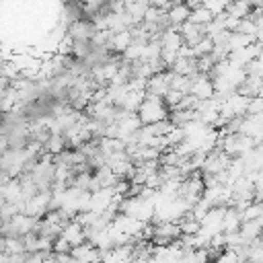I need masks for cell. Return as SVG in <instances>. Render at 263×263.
I'll return each instance as SVG.
<instances>
[{
	"instance_id": "6da1fadb",
	"label": "cell",
	"mask_w": 263,
	"mask_h": 263,
	"mask_svg": "<svg viewBox=\"0 0 263 263\" xmlns=\"http://www.w3.org/2000/svg\"><path fill=\"white\" fill-rule=\"evenodd\" d=\"M138 117L142 119L144 125H154L158 121L168 119V107H166L164 99L146 92V97H144V101L138 109Z\"/></svg>"
},
{
	"instance_id": "7a4b0ae2",
	"label": "cell",
	"mask_w": 263,
	"mask_h": 263,
	"mask_svg": "<svg viewBox=\"0 0 263 263\" xmlns=\"http://www.w3.org/2000/svg\"><path fill=\"white\" fill-rule=\"evenodd\" d=\"M191 95L199 101H208L216 97V88H214V80L208 74H195L191 76Z\"/></svg>"
},
{
	"instance_id": "3957f363",
	"label": "cell",
	"mask_w": 263,
	"mask_h": 263,
	"mask_svg": "<svg viewBox=\"0 0 263 263\" xmlns=\"http://www.w3.org/2000/svg\"><path fill=\"white\" fill-rule=\"evenodd\" d=\"M173 70L171 72H158L154 74L150 80H148V86H146V92L148 95H154V97H160L164 99L166 92L171 90V82H173Z\"/></svg>"
},
{
	"instance_id": "277c9868",
	"label": "cell",
	"mask_w": 263,
	"mask_h": 263,
	"mask_svg": "<svg viewBox=\"0 0 263 263\" xmlns=\"http://www.w3.org/2000/svg\"><path fill=\"white\" fill-rule=\"evenodd\" d=\"M60 236H64V238L72 245V249L78 247V245H82V242H86V230H84V226H82L78 220H70V222H66V224H64V230H62Z\"/></svg>"
},
{
	"instance_id": "5b68a950",
	"label": "cell",
	"mask_w": 263,
	"mask_h": 263,
	"mask_svg": "<svg viewBox=\"0 0 263 263\" xmlns=\"http://www.w3.org/2000/svg\"><path fill=\"white\" fill-rule=\"evenodd\" d=\"M132 45H134V35H132V29L111 33V39H109V49H111V51L125 53V51H127Z\"/></svg>"
},
{
	"instance_id": "8992f818",
	"label": "cell",
	"mask_w": 263,
	"mask_h": 263,
	"mask_svg": "<svg viewBox=\"0 0 263 263\" xmlns=\"http://www.w3.org/2000/svg\"><path fill=\"white\" fill-rule=\"evenodd\" d=\"M168 21H171V27H181V25H185L187 21H189V16H191V8L185 4V2H175L168 10Z\"/></svg>"
},
{
	"instance_id": "52a82bcc",
	"label": "cell",
	"mask_w": 263,
	"mask_h": 263,
	"mask_svg": "<svg viewBox=\"0 0 263 263\" xmlns=\"http://www.w3.org/2000/svg\"><path fill=\"white\" fill-rule=\"evenodd\" d=\"M230 16H234V18H238V21H242V18H249L251 16V12H253V6H251V2L249 0H234L230 6H228V10H226Z\"/></svg>"
},
{
	"instance_id": "ba28073f",
	"label": "cell",
	"mask_w": 263,
	"mask_h": 263,
	"mask_svg": "<svg viewBox=\"0 0 263 263\" xmlns=\"http://www.w3.org/2000/svg\"><path fill=\"white\" fill-rule=\"evenodd\" d=\"M66 146H68V142H66V136H64V134H51L49 140L43 144L45 152H49V154H53V156H60Z\"/></svg>"
},
{
	"instance_id": "9c48e42d",
	"label": "cell",
	"mask_w": 263,
	"mask_h": 263,
	"mask_svg": "<svg viewBox=\"0 0 263 263\" xmlns=\"http://www.w3.org/2000/svg\"><path fill=\"white\" fill-rule=\"evenodd\" d=\"M189 21H191V23H195V25H199V27H205V25H210V23L214 21V14H212L205 6H199V8L191 10Z\"/></svg>"
},
{
	"instance_id": "30bf717a",
	"label": "cell",
	"mask_w": 263,
	"mask_h": 263,
	"mask_svg": "<svg viewBox=\"0 0 263 263\" xmlns=\"http://www.w3.org/2000/svg\"><path fill=\"white\" fill-rule=\"evenodd\" d=\"M70 251H72V245L64 236H58L53 240V253H70Z\"/></svg>"
},
{
	"instance_id": "8fae6325",
	"label": "cell",
	"mask_w": 263,
	"mask_h": 263,
	"mask_svg": "<svg viewBox=\"0 0 263 263\" xmlns=\"http://www.w3.org/2000/svg\"><path fill=\"white\" fill-rule=\"evenodd\" d=\"M74 263H78V261H74Z\"/></svg>"
},
{
	"instance_id": "7c38bea8",
	"label": "cell",
	"mask_w": 263,
	"mask_h": 263,
	"mask_svg": "<svg viewBox=\"0 0 263 263\" xmlns=\"http://www.w3.org/2000/svg\"><path fill=\"white\" fill-rule=\"evenodd\" d=\"M99 263H101V261H99Z\"/></svg>"
}]
</instances>
